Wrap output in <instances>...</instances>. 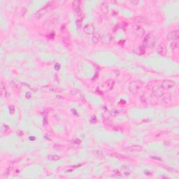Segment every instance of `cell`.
I'll use <instances>...</instances> for the list:
<instances>
[{
    "label": "cell",
    "instance_id": "cell-1",
    "mask_svg": "<svg viewBox=\"0 0 179 179\" xmlns=\"http://www.w3.org/2000/svg\"><path fill=\"white\" fill-rule=\"evenodd\" d=\"M83 31L86 34H92L94 33V27L92 24L88 23L86 25L83 27Z\"/></svg>",
    "mask_w": 179,
    "mask_h": 179
},
{
    "label": "cell",
    "instance_id": "cell-2",
    "mask_svg": "<svg viewBox=\"0 0 179 179\" xmlns=\"http://www.w3.org/2000/svg\"><path fill=\"white\" fill-rule=\"evenodd\" d=\"M134 32H135L136 35L137 36L140 37V38L143 37L145 35V31H144V30L141 27H140L139 25L134 26Z\"/></svg>",
    "mask_w": 179,
    "mask_h": 179
},
{
    "label": "cell",
    "instance_id": "cell-3",
    "mask_svg": "<svg viewBox=\"0 0 179 179\" xmlns=\"http://www.w3.org/2000/svg\"><path fill=\"white\" fill-rule=\"evenodd\" d=\"M46 13H47V6L43 7V8H41L39 9L38 11H36V13L35 15H34V17H35V18H36V19H40V18H41Z\"/></svg>",
    "mask_w": 179,
    "mask_h": 179
},
{
    "label": "cell",
    "instance_id": "cell-4",
    "mask_svg": "<svg viewBox=\"0 0 179 179\" xmlns=\"http://www.w3.org/2000/svg\"><path fill=\"white\" fill-rule=\"evenodd\" d=\"M174 86V82H173L170 80L164 81L162 83V88L164 89H169Z\"/></svg>",
    "mask_w": 179,
    "mask_h": 179
},
{
    "label": "cell",
    "instance_id": "cell-5",
    "mask_svg": "<svg viewBox=\"0 0 179 179\" xmlns=\"http://www.w3.org/2000/svg\"><path fill=\"white\" fill-rule=\"evenodd\" d=\"M157 52L158 54H160L162 56H165L167 55V48L163 44H160L157 47Z\"/></svg>",
    "mask_w": 179,
    "mask_h": 179
},
{
    "label": "cell",
    "instance_id": "cell-6",
    "mask_svg": "<svg viewBox=\"0 0 179 179\" xmlns=\"http://www.w3.org/2000/svg\"><path fill=\"white\" fill-rule=\"evenodd\" d=\"M179 30H174L173 31H171L168 34V39L169 40H178L179 39Z\"/></svg>",
    "mask_w": 179,
    "mask_h": 179
},
{
    "label": "cell",
    "instance_id": "cell-7",
    "mask_svg": "<svg viewBox=\"0 0 179 179\" xmlns=\"http://www.w3.org/2000/svg\"><path fill=\"white\" fill-rule=\"evenodd\" d=\"M100 40H101V36L99 33H95L92 38V41L94 44H97Z\"/></svg>",
    "mask_w": 179,
    "mask_h": 179
},
{
    "label": "cell",
    "instance_id": "cell-8",
    "mask_svg": "<svg viewBox=\"0 0 179 179\" xmlns=\"http://www.w3.org/2000/svg\"><path fill=\"white\" fill-rule=\"evenodd\" d=\"M127 149L132 152H139L142 150V147L139 145H135V146H132L131 147L128 148Z\"/></svg>",
    "mask_w": 179,
    "mask_h": 179
},
{
    "label": "cell",
    "instance_id": "cell-9",
    "mask_svg": "<svg viewBox=\"0 0 179 179\" xmlns=\"http://www.w3.org/2000/svg\"><path fill=\"white\" fill-rule=\"evenodd\" d=\"M146 19L143 16H136L133 18V21L136 23H144Z\"/></svg>",
    "mask_w": 179,
    "mask_h": 179
},
{
    "label": "cell",
    "instance_id": "cell-10",
    "mask_svg": "<svg viewBox=\"0 0 179 179\" xmlns=\"http://www.w3.org/2000/svg\"><path fill=\"white\" fill-rule=\"evenodd\" d=\"M101 9L104 13H107L109 12V6L106 2H103L101 5Z\"/></svg>",
    "mask_w": 179,
    "mask_h": 179
},
{
    "label": "cell",
    "instance_id": "cell-11",
    "mask_svg": "<svg viewBox=\"0 0 179 179\" xmlns=\"http://www.w3.org/2000/svg\"><path fill=\"white\" fill-rule=\"evenodd\" d=\"M101 40L104 43H109V42L111 41V36H110L109 34H106V35L103 36L101 38Z\"/></svg>",
    "mask_w": 179,
    "mask_h": 179
},
{
    "label": "cell",
    "instance_id": "cell-12",
    "mask_svg": "<svg viewBox=\"0 0 179 179\" xmlns=\"http://www.w3.org/2000/svg\"><path fill=\"white\" fill-rule=\"evenodd\" d=\"M80 6H81V1H80L76 0V1H73V3H72V8H74V11H76V10L79 9Z\"/></svg>",
    "mask_w": 179,
    "mask_h": 179
},
{
    "label": "cell",
    "instance_id": "cell-13",
    "mask_svg": "<svg viewBox=\"0 0 179 179\" xmlns=\"http://www.w3.org/2000/svg\"><path fill=\"white\" fill-rule=\"evenodd\" d=\"M106 85L109 88V89H111L113 87V86H114V81L113 80H109L106 83Z\"/></svg>",
    "mask_w": 179,
    "mask_h": 179
},
{
    "label": "cell",
    "instance_id": "cell-14",
    "mask_svg": "<svg viewBox=\"0 0 179 179\" xmlns=\"http://www.w3.org/2000/svg\"><path fill=\"white\" fill-rule=\"evenodd\" d=\"M132 84L134 86V87L133 88H129V90H130L131 92L134 93L138 89V84L136 83V82H133V83H132Z\"/></svg>",
    "mask_w": 179,
    "mask_h": 179
},
{
    "label": "cell",
    "instance_id": "cell-15",
    "mask_svg": "<svg viewBox=\"0 0 179 179\" xmlns=\"http://www.w3.org/2000/svg\"><path fill=\"white\" fill-rule=\"evenodd\" d=\"M179 48V43L176 41H174L171 43V48L172 50H176Z\"/></svg>",
    "mask_w": 179,
    "mask_h": 179
},
{
    "label": "cell",
    "instance_id": "cell-16",
    "mask_svg": "<svg viewBox=\"0 0 179 179\" xmlns=\"http://www.w3.org/2000/svg\"><path fill=\"white\" fill-rule=\"evenodd\" d=\"M48 159L51 160H53V161H56L60 160V157L58 155H49L48 156Z\"/></svg>",
    "mask_w": 179,
    "mask_h": 179
},
{
    "label": "cell",
    "instance_id": "cell-17",
    "mask_svg": "<svg viewBox=\"0 0 179 179\" xmlns=\"http://www.w3.org/2000/svg\"><path fill=\"white\" fill-rule=\"evenodd\" d=\"M111 156L113 157H116V158H118V159H123L124 158V155H121V154H119V153H113L111 154Z\"/></svg>",
    "mask_w": 179,
    "mask_h": 179
},
{
    "label": "cell",
    "instance_id": "cell-18",
    "mask_svg": "<svg viewBox=\"0 0 179 179\" xmlns=\"http://www.w3.org/2000/svg\"><path fill=\"white\" fill-rule=\"evenodd\" d=\"M95 153H96V155L99 157H104V155L103 154V152L101 151V150H96L95 151Z\"/></svg>",
    "mask_w": 179,
    "mask_h": 179
},
{
    "label": "cell",
    "instance_id": "cell-19",
    "mask_svg": "<svg viewBox=\"0 0 179 179\" xmlns=\"http://www.w3.org/2000/svg\"><path fill=\"white\" fill-rule=\"evenodd\" d=\"M63 42L66 44V45H67V46H69V44H70V40H69V38H63Z\"/></svg>",
    "mask_w": 179,
    "mask_h": 179
}]
</instances>
